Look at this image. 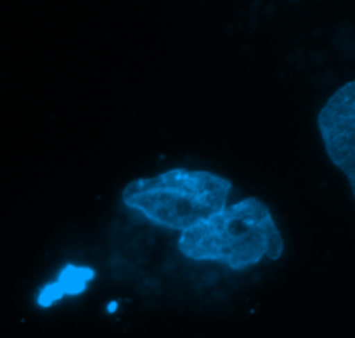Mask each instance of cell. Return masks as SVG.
Segmentation results:
<instances>
[{"label": "cell", "mask_w": 355, "mask_h": 338, "mask_svg": "<svg viewBox=\"0 0 355 338\" xmlns=\"http://www.w3.org/2000/svg\"><path fill=\"white\" fill-rule=\"evenodd\" d=\"M329 160L342 170L355 189V83L340 87L318 118Z\"/></svg>", "instance_id": "3957f363"}, {"label": "cell", "mask_w": 355, "mask_h": 338, "mask_svg": "<svg viewBox=\"0 0 355 338\" xmlns=\"http://www.w3.org/2000/svg\"><path fill=\"white\" fill-rule=\"evenodd\" d=\"M179 250L187 259L243 271L262 259H279L284 239L269 207L259 198H246L184 231Z\"/></svg>", "instance_id": "6da1fadb"}, {"label": "cell", "mask_w": 355, "mask_h": 338, "mask_svg": "<svg viewBox=\"0 0 355 338\" xmlns=\"http://www.w3.org/2000/svg\"><path fill=\"white\" fill-rule=\"evenodd\" d=\"M231 189V180L217 174L173 169L132 180L121 200L148 221L184 233L224 210Z\"/></svg>", "instance_id": "7a4b0ae2"}, {"label": "cell", "mask_w": 355, "mask_h": 338, "mask_svg": "<svg viewBox=\"0 0 355 338\" xmlns=\"http://www.w3.org/2000/svg\"><path fill=\"white\" fill-rule=\"evenodd\" d=\"M94 278V271L89 267L68 266L58 278L55 285L61 288L62 295H78L85 290L87 283Z\"/></svg>", "instance_id": "277c9868"}]
</instances>
